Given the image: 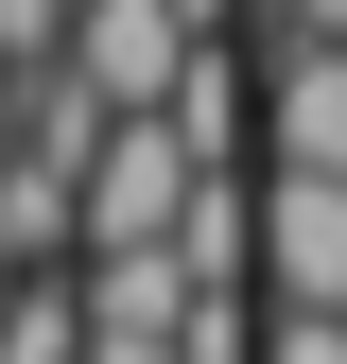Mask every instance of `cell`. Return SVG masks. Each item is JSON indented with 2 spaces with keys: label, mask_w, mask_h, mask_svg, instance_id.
Masks as SVG:
<instances>
[{
  "label": "cell",
  "mask_w": 347,
  "mask_h": 364,
  "mask_svg": "<svg viewBox=\"0 0 347 364\" xmlns=\"http://www.w3.org/2000/svg\"><path fill=\"white\" fill-rule=\"evenodd\" d=\"M70 225H87V191H70L53 156H18V173H0V243H18V260H53Z\"/></svg>",
  "instance_id": "obj_7"
},
{
  "label": "cell",
  "mask_w": 347,
  "mask_h": 364,
  "mask_svg": "<svg viewBox=\"0 0 347 364\" xmlns=\"http://www.w3.org/2000/svg\"><path fill=\"white\" fill-rule=\"evenodd\" d=\"M278 18H295V35H313V53H347V0H278Z\"/></svg>",
  "instance_id": "obj_11"
},
{
  "label": "cell",
  "mask_w": 347,
  "mask_h": 364,
  "mask_svg": "<svg viewBox=\"0 0 347 364\" xmlns=\"http://www.w3.org/2000/svg\"><path fill=\"white\" fill-rule=\"evenodd\" d=\"M70 87L105 122H174V87H191V18L174 0H87L70 18Z\"/></svg>",
  "instance_id": "obj_1"
},
{
  "label": "cell",
  "mask_w": 347,
  "mask_h": 364,
  "mask_svg": "<svg viewBox=\"0 0 347 364\" xmlns=\"http://www.w3.org/2000/svg\"><path fill=\"white\" fill-rule=\"evenodd\" d=\"M0 312H18V243H0Z\"/></svg>",
  "instance_id": "obj_13"
},
{
  "label": "cell",
  "mask_w": 347,
  "mask_h": 364,
  "mask_svg": "<svg viewBox=\"0 0 347 364\" xmlns=\"http://www.w3.org/2000/svg\"><path fill=\"white\" fill-rule=\"evenodd\" d=\"M0 364H87V295H70V278H18V312H0Z\"/></svg>",
  "instance_id": "obj_8"
},
{
  "label": "cell",
  "mask_w": 347,
  "mask_h": 364,
  "mask_svg": "<svg viewBox=\"0 0 347 364\" xmlns=\"http://www.w3.org/2000/svg\"><path fill=\"white\" fill-rule=\"evenodd\" d=\"M18 139H35V87H18V70H0V173H18Z\"/></svg>",
  "instance_id": "obj_10"
},
{
  "label": "cell",
  "mask_w": 347,
  "mask_h": 364,
  "mask_svg": "<svg viewBox=\"0 0 347 364\" xmlns=\"http://www.w3.org/2000/svg\"><path fill=\"white\" fill-rule=\"evenodd\" d=\"M70 295H87V347H174V330L208 312L191 278H174V260H87Z\"/></svg>",
  "instance_id": "obj_5"
},
{
  "label": "cell",
  "mask_w": 347,
  "mask_h": 364,
  "mask_svg": "<svg viewBox=\"0 0 347 364\" xmlns=\"http://www.w3.org/2000/svg\"><path fill=\"white\" fill-rule=\"evenodd\" d=\"M260 173L347 191V53H313V35L278 53V87H260Z\"/></svg>",
  "instance_id": "obj_4"
},
{
  "label": "cell",
  "mask_w": 347,
  "mask_h": 364,
  "mask_svg": "<svg viewBox=\"0 0 347 364\" xmlns=\"http://www.w3.org/2000/svg\"><path fill=\"white\" fill-rule=\"evenodd\" d=\"M260 364H347V330L330 312H260Z\"/></svg>",
  "instance_id": "obj_9"
},
{
  "label": "cell",
  "mask_w": 347,
  "mask_h": 364,
  "mask_svg": "<svg viewBox=\"0 0 347 364\" xmlns=\"http://www.w3.org/2000/svg\"><path fill=\"white\" fill-rule=\"evenodd\" d=\"M260 139V87H243V53H191V87H174V156L226 191V156Z\"/></svg>",
  "instance_id": "obj_6"
},
{
  "label": "cell",
  "mask_w": 347,
  "mask_h": 364,
  "mask_svg": "<svg viewBox=\"0 0 347 364\" xmlns=\"http://www.w3.org/2000/svg\"><path fill=\"white\" fill-rule=\"evenodd\" d=\"M174 18H191V53H226V0H174Z\"/></svg>",
  "instance_id": "obj_12"
},
{
  "label": "cell",
  "mask_w": 347,
  "mask_h": 364,
  "mask_svg": "<svg viewBox=\"0 0 347 364\" xmlns=\"http://www.w3.org/2000/svg\"><path fill=\"white\" fill-rule=\"evenodd\" d=\"M260 295L347 330V191H313V173H260Z\"/></svg>",
  "instance_id": "obj_3"
},
{
  "label": "cell",
  "mask_w": 347,
  "mask_h": 364,
  "mask_svg": "<svg viewBox=\"0 0 347 364\" xmlns=\"http://www.w3.org/2000/svg\"><path fill=\"white\" fill-rule=\"evenodd\" d=\"M191 191H208V173L174 156V122H122V139L87 156V260H174Z\"/></svg>",
  "instance_id": "obj_2"
}]
</instances>
